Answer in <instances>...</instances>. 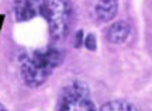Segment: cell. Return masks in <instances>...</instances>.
I'll return each instance as SVG.
<instances>
[{"label":"cell","instance_id":"1","mask_svg":"<svg viewBox=\"0 0 152 111\" xmlns=\"http://www.w3.org/2000/svg\"><path fill=\"white\" fill-rule=\"evenodd\" d=\"M65 61V52L54 45L28 51L20 58V76L30 89L42 86Z\"/></svg>","mask_w":152,"mask_h":111},{"label":"cell","instance_id":"2","mask_svg":"<svg viewBox=\"0 0 152 111\" xmlns=\"http://www.w3.org/2000/svg\"><path fill=\"white\" fill-rule=\"evenodd\" d=\"M55 111H99L92 97L90 86L79 79H73L61 89Z\"/></svg>","mask_w":152,"mask_h":111},{"label":"cell","instance_id":"3","mask_svg":"<svg viewBox=\"0 0 152 111\" xmlns=\"http://www.w3.org/2000/svg\"><path fill=\"white\" fill-rule=\"evenodd\" d=\"M44 17L48 22L49 35L54 41L68 37L73 21V6L71 0H45Z\"/></svg>","mask_w":152,"mask_h":111},{"label":"cell","instance_id":"4","mask_svg":"<svg viewBox=\"0 0 152 111\" xmlns=\"http://www.w3.org/2000/svg\"><path fill=\"white\" fill-rule=\"evenodd\" d=\"M45 0H13V13L17 22L30 21L44 16Z\"/></svg>","mask_w":152,"mask_h":111},{"label":"cell","instance_id":"5","mask_svg":"<svg viewBox=\"0 0 152 111\" xmlns=\"http://www.w3.org/2000/svg\"><path fill=\"white\" fill-rule=\"evenodd\" d=\"M131 33V25L128 21L125 20H118L114 21L106 31V39L109 41L110 44L120 45L124 44L125 41L128 39Z\"/></svg>","mask_w":152,"mask_h":111},{"label":"cell","instance_id":"6","mask_svg":"<svg viewBox=\"0 0 152 111\" xmlns=\"http://www.w3.org/2000/svg\"><path fill=\"white\" fill-rule=\"evenodd\" d=\"M118 13V0H97L94 4V16L100 22L113 21Z\"/></svg>","mask_w":152,"mask_h":111},{"label":"cell","instance_id":"7","mask_svg":"<svg viewBox=\"0 0 152 111\" xmlns=\"http://www.w3.org/2000/svg\"><path fill=\"white\" fill-rule=\"evenodd\" d=\"M99 111H140V108L127 100H110L104 103Z\"/></svg>","mask_w":152,"mask_h":111},{"label":"cell","instance_id":"8","mask_svg":"<svg viewBox=\"0 0 152 111\" xmlns=\"http://www.w3.org/2000/svg\"><path fill=\"white\" fill-rule=\"evenodd\" d=\"M83 45H85V48H86L87 51L94 52V51L97 49V39H96V35L93 33H89L86 37H85V39H83Z\"/></svg>","mask_w":152,"mask_h":111},{"label":"cell","instance_id":"9","mask_svg":"<svg viewBox=\"0 0 152 111\" xmlns=\"http://www.w3.org/2000/svg\"><path fill=\"white\" fill-rule=\"evenodd\" d=\"M83 31L82 30H79L77 33H76V37H75V46L76 48H79V46H82V44H83Z\"/></svg>","mask_w":152,"mask_h":111},{"label":"cell","instance_id":"10","mask_svg":"<svg viewBox=\"0 0 152 111\" xmlns=\"http://www.w3.org/2000/svg\"><path fill=\"white\" fill-rule=\"evenodd\" d=\"M0 111H9L7 108H6V106L3 104V103H0Z\"/></svg>","mask_w":152,"mask_h":111}]
</instances>
